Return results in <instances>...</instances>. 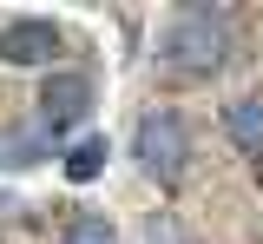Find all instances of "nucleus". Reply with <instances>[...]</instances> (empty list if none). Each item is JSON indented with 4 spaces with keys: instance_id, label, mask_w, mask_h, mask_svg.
I'll return each instance as SVG.
<instances>
[{
    "instance_id": "obj_4",
    "label": "nucleus",
    "mask_w": 263,
    "mask_h": 244,
    "mask_svg": "<svg viewBox=\"0 0 263 244\" xmlns=\"http://www.w3.org/2000/svg\"><path fill=\"white\" fill-rule=\"evenodd\" d=\"M53 53H60V27L53 20H13L0 33V60L7 66H53Z\"/></svg>"
},
{
    "instance_id": "obj_3",
    "label": "nucleus",
    "mask_w": 263,
    "mask_h": 244,
    "mask_svg": "<svg viewBox=\"0 0 263 244\" xmlns=\"http://www.w3.org/2000/svg\"><path fill=\"white\" fill-rule=\"evenodd\" d=\"M40 112H46L53 132L79 126V119L92 112V79H86V73H53V79L40 86Z\"/></svg>"
},
{
    "instance_id": "obj_6",
    "label": "nucleus",
    "mask_w": 263,
    "mask_h": 244,
    "mask_svg": "<svg viewBox=\"0 0 263 244\" xmlns=\"http://www.w3.org/2000/svg\"><path fill=\"white\" fill-rule=\"evenodd\" d=\"M99 172H105V139H79L72 152H66V178L86 185V178H99Z\"/></svg>"
},
{
    "instance_id": "obj_7",
    "label": "nucleus",
    "mask_w": 263,
    "mask_h": 244,
    "mask_svg": "<svg viewBox=\"0 0 263 244\" xmlns=\"http://www.w3.org/2000/svg\"><path fill=\"white\" fill-rule=\"evenodd\" d=\"M66 244H112V224L86 211V218H72V231H66Z\"/></svg>"
},
{
    "instance_id": "obj_1",
    "label": "nucleus",
    "mask_w": 263,
    "mask_h": 244,
    "mask_svg": "<svg viewBox=\"0 0 263 244\" xmlns=\"http://www.w3.org/2000/svg\"><path fill=\"white\" fill-rule=\"evenodd\" d=\"M224 53H230V20H224V7H184L171 27H164L158 40V60L178 79H204V73H217L224 66Z\"/></svg>"
},
{
    "instance_id": "obj_5",
    "label": "nucleus",
    "mask_w": 263,
    "mask_h": 244,
    "mask_svg": "<svg viewBox=\"0 0 263 244\" xmlns=\"http://www.w3.org/2000/svg\"><path fill=\"white\" fill-rule=\"evenodd\" d=\"M230 139L243 145V152H257V159H263V106H257V99L230 106Z\"/></svg>"
},
{
    "instance_id": "obj_2",
    "label": "nucleus",
    "mask_w": 263,
    "mask_h": 244,
    "mask_svg": "<svg viewBox=\"0 0 263 244\" xmlns=\"http://www.w3.org/2000/svg\"><path fill=\"white\" fill-rule=\"evenodd\" d=\"M184 159H191V139H184V119L178 112H145L138 119V165L152 178H184Z\"/></svg>"
}]
</instances>
